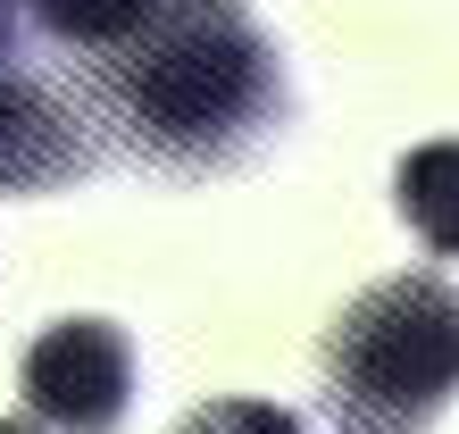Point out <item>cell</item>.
I'll return each instance as SVG.
<instances>
[{
	"instance_id": "cell-7",
	"label": "cell",
	"mask_w": 459,
	"mask_h": 434,
	"mask_svg": "<svg viewBox=\"0 0 459 434\" xmlns=\"http://www.w3.org/2000/svg\"><path fill=\"white\" fill-rule=\"evenodd\" d=\"M176 434H301V418L276 401H201L176 418Z\"/></svg>"
},
{
	"instance_id": "cell-6",
	"label": "cell",
	"mask_w": 459,
	"mask_h": 434,
	"mask_svg": "<svg viewBox=\"0 0 459 434\" xmlns=\"http://www.w3.org/2000/svg\"><path fill=\"white\" fill-rule=\"evenodd\" d=\"M17 9L34 17L50 42L92 50V59H100V50H117V42L134 34V25H143V17L159 9V0H17Z\"/></svg>"
},
{
	"instance_id": "cell-8",
	"label": "cell",
	"mask_w": 459,
	"mask_h": 434,
	"mask_svg": "<svg viewBox=\"0 0 459 434\" xmlns=\"http://www.w3.org/2000/svg\"><path fill=\"white\" fill-rule=\"evenodd\" d=\"M9 9H17V0H0V75H17V17Z\"/></svg>"
},
{
	"instance_id": "cell-4",
	"label": "cell",
	"mask_w": 459,
	"mask_h": 434,
	"mask_svg": "<svg viewBox=\"0 0 459 434\" xmlns=\"http://www.w3.org/2000/svg\"><path fill=\"white\" fill-rule=\"evenodd\" d=\"M92 168H100L92 108L59 84H42L34 67L0 75V201L59 193V184L92 176Z\"/></svg>"
},
{
	"instance_id": "cell-1",
	"label": "cell",
	"mask_w": 459,
	"mask_h": 434,
	"mask_svg": "<svg viewBox=\"0 0 459 434\" xmlns=\"http://www.w3.org/2000/svg\"><path fill=\"white\" fill-rule=\"evenodd\" d=\"M92 126L143 168L226 176L284 134V59L242 0H159L84 75Z\"/></svg>"
},
{
	"instance_id": "cell-9",
	"label": "cell",
	"mask_w": 459,
	"mask_h": 434,
	"mask_svg": "<svg viewBox=\"0 0 459 434\" xmlns=\"http://www.w3.org/2000/svg\"><path fill=\"white\" fill-rule=\"evenodd\" d=\"M0 434H42V426H25V418H0Z\"/></svg>"
},
{
	"instance_id": "cell-5",
	"label": "cell",
	"mask_w": 459,
	"mask_h": 434,
	"mask_svg": "<svg viewBox=\"0 0 459 434\" xmlns=\"http://www.w3.org/2000/svg\"><path fill=\"white\" fill-rule=\"evenodd\" d=\"M393 201L401 217L418 226L426 251H459V143H418L410 159L393 168Z\"/></svg>"
},
{
	"instance_id": "cell-3",
	"label": "cell",
	"mask_w": 459,
	"mask_h": 434,
	"mask_svg": "<svg viewBox=\"0 0 459 434\" xmlns=\"http://www.w3.org/2000/svg\"><path fill=\"white\" fill-rule=\"evenodd\" d=\"M25 410L59 434H117L134 401V343L109 317H59L25 343Z\"/></svg>"
},
{
	"instance_id": "cell-2",
	"label": "cell",
	"mask_w": 459,
	"mask_h": 434,
	"mask_svg": "<svg viewBox=\"0 0 459 434\" xmlns=\"http://www.w3.org/2000/svg\"><path fill=\"white\" fill-rule=\"evenodd\" d=\"M317 385L342 434H426L459 393V284H368L317 343Z\"/></svg>"
}]
</instances>
